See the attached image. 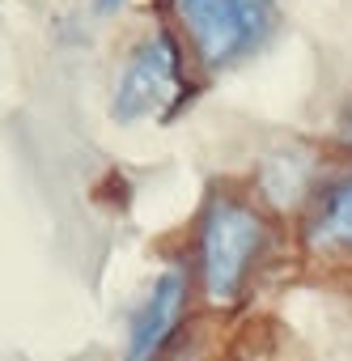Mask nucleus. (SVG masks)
Returning a JSON list of instances; mask_svg holds the SVG:
<instances>
[{
  "mask_svg": "<svg viewBox=\"0 0 352 361\" xmlns=\"http://www.w3.org/2000/svg\"><path fill=\"white\" fill-rule=\"evenodd\" d=\"M280 0H174V18L208 73L242 64L276 26Z\"/></svg>",
  "mask_w": 352,
  "mask_h": 361,
  "instance_id": "obj_1",
  "label": "nucleus"
},
{
  "mask_svg": "<svg viewBox=\"0 0 352 361\" xmlns=\"http://www.w3.org/2000/svg\"><path fill=\"white\" fill-rule=\"evenodd\" d=\"M179 90H183V51H179V43H174V35L157 30L119 68L111 115L119 123H136L144 115L170 111L174 98H179Z\"/></svg>",
  "mask_w": 352,
  "mask_h": 361,
  "instance_id": "obj_3",
  "label": "nucleus"
},
{
  "mask_svg": "<svg viewBox=\"0 0 352 361\" xmlns=\"http://www.w3.org/2000/svg\"><path fill=\"white\" fill-rule=\"evenodd\" d=\"M344 140H348V145H352V106H348V111H344Z\"/></svg>",
  "mask_w": 352,
  "mask_h": 361,
  "instance_id": "obj_7",
  "label": "nucleus"
},
{
  "mask_svg": "<svg viewBox=\"0 0 352 361\" xmlns=\"http://www.w3.org/2000/svg\"><path fill=\"white\" fill-rule=\"evenodd\" d=\"M187 306V276L183 272H161L149 289V298L136 306L132 327H127V357L123 361H157L161 348L170 344L174 327Z\"/></svg>",
  "mask_w": 352,
  "mask_h": 361,
  "instance_id": "obj_4",
  "label": "nucleus"
},
{
  "mask_svg": "<svg viewBox=\"0 0 352 361\" xmlns=\"http://www.w3.org/2000/svg\"><path fill=\"white\" fill-rule=\"evenodd\" d=\"M306 247L314 255H352V170L318 188L306 213Z\"/></svg>",
  "mask_w": 352,
  "mask_h": 361,
  "instance_id": "obj_5",
  "label": "nucleus"
},
{
  "mask_svg": "<svg viewBox=\"0 0 352 361\" xmlns=\"http://www.w3.org/2000/svg\"><path fill=\"white\" fill-rule=\"evenodd\" d=\"M94 5H98V9H102V13H115V9H119V5H123V0H94Z\"/></svg>",
  "mask_w": 352,
  "mask_h": 361,
  "instance_id": "obj_6",
  "label": "nucleus"
},
{
  "mask_svg": "<svg viewBox=\"0 0 352 361\" xmlns=\"http://www.w3.org/2000/svg\"><path fill=\"white\" fill-rule=\"evenodd\" d=\"M263 217L238 196H213L200 221V281L213 302H234L263 251Z\"/></svg>",
  "mask_w": 352,
  "mask_h": 361,
  "instance_id": "obj_2",
  "label": "nucleus"
}]
</instances>
